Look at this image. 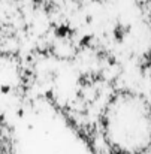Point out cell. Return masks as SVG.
Returning <instances> with one entry per match:
<instances>
[{"label":"cell","instance_id":"obj_1","mask_svg":"<svg viewBox=\"0 0 151 154\" xmlns=\"http://www.w3.org/2000/svg\"><path fill=\"white\" fill-rule=\"evenodd\" d=\"M0 154H17L14 129L2 111H0Z\"/></svg>","mask_w":151,"mask_h":154}]
</instances>
